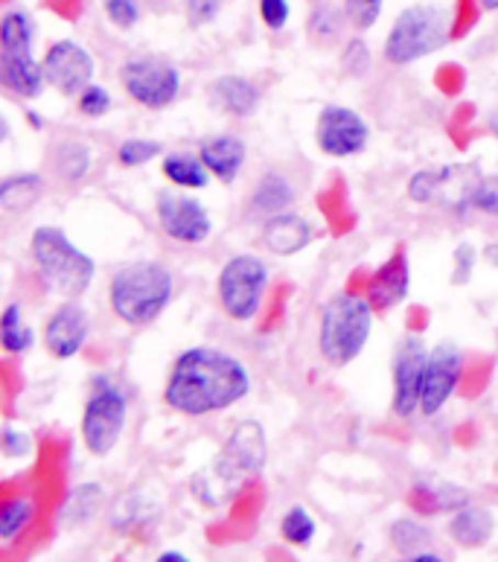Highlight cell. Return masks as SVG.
I'll use <instances>...</instances> for the list:
<instances>
[{
  "instance_id": "cell-1",
  "label": "cell",
  "mask_w": 498,
  "mask_h": 562,
  "mask_svg": "<svg viewBox=\"0 0 498 562\" xmlns=\"http://www.w3.org/2000/svg\"><path fill=\"white\" fill-rule=\"evenodd\" d=\"M251 391V373L237 356L216 347H190L169 370L163 400L186 417L225 412Z\"/></svg>"
},
{
  "instance_id": "cell-2",
  "label": "cell",
  "mask_w": 498,
  "mask_h": 562,
  "mask_svg": "<svg viewBox=\"0 0 498 562\" xmlns=\"http://www.w3.org/2000/svg\"><path fill=\"white\" fill-rule=\"evenodd\" d=\"M265 461H269V443H265V431L260 423H239L222 446L219 458L211 467L195 472L190 487L204 507H222L246 487V481L260 475Z\"/></svg>"
},
{
  "instance_id": "cell-3",
  "label": "cell",
  "mask_w": 498,
  "mask_h": 562,
  "mask_svg": "<svg viewBox=\"0 0 498 562\" xmlns=\"http://www.w3.org/2000/svg\"><path fill=\"white\" fill-rule=\"evenodd\" d=\"M172 289H176V280L167 266L155 260L128 262L111 278V310L120 321H126L128 327H146L167 310L172 301Z\"/></svg>"
},
{
  "instance_id": "cell-4",
  "label": "cell",
  "mask_w": 498,
  "mask_h": 562,
  "mask_svg": "<svg viewBox=\"0 0 498 562\" xmlns=\"http://www.w3.org/2000/svg\"><path fill=\"white\" fill-rule=\"evenodd\" d=\"M371 327L373 306L367 297H359L353 292L336 294L324 306L321 327H318V350L324 361H330L332 368L353 364L367 347Z\"/></svg>"
},
{
  "instance_id": "cell-5",
  "label": "cell",
  "mask_w": 498,
  "mask_h": 562,
  "mask_svg": "<svg viewBox=\"0 0 498 562\" xmlns=\"http://www.w3.org/2000/svg\"><path fill=\"white\" fill-rule=\"evenodd\" d=\"M30 254H33L35 269L44 283L65 297H79L97 274V262L70 243V236L61 227H35Z\"/></svg>"
},
{
  "instance_id": "cell-6",
  "label": "cell",
  "mask_w": 498,
  "mask_h": 562,
  "mask_svg": "<svg viewBox=\"0 0 498 562\" xmlns=\"http://www.w3.org/2000/svg\"><path fill=\"white\" fill-rule=\"evenodd\" d=\"M33 21L26 12H7L0 21V82L24 100L44 91V65L33 56Z\"/></svg>"
},
{
  "instance_id": "cell-7",
  "label": "cell",
  "mask_w": 498,
  "mask_h": 562,
  "mask_svg": "<svg viewBox=\"0 0 498 562\" xmlns=\"http://www.w3.org/2000/svg\"><path fill=\"white\" fill-rule=\"evenodd\" d=\"M449 42V12L431 3L422 7H408L403 15L394 21L385 42V59L391 65H411L417 59H426L438 53Z\"/></svg>"
},
{
  "instance_id": "cell-8",
  "label": "cell",
  "mask_w": 498,
  "mask_h": 562,
  "mask_svg": "<svg viewBox=\"0 0 498 562\" xmlns=\"http://www.w3.org/2000/svg\"><path fill=\"white\" fill-rule=\"evenodd\" d=\"M128 420L126 391L111 376H97L91 382V394L84 403L82 414V440L84 449L97 458L105 454L120 443L123 428Z\"/></svg>"
},
{
  "instance_id": "cell-9",
  "label": "cell",
  "mask_w": 498,
  "mask_h": 562,
  "mask_svg": "<svg viewBox=\"0 0 498 562\" xmlns=\"http://www.w3.org/2000/svg\"><path fill=\"white\" fill-rule=\"evenodd\" d=\"M269 289V266L257 254H237L219 271V303L234 321H251Z\"/></svg>"
},
{
  "instance_id": "cell-10",
  "label": "cell",
  "mask_w": 498,
  "mask_h": 562,
  "mask_svg": "<svg viewBox=\"0 0 498 562\" xmlns=\"http://www.w3.org/2000/svg\"><path fill=\"white\" fill-rule=\"evenodd\" d=\"M478 181H482V172L475 167L420 169L408 181V199L417 204L440 202L455 213H466L473 211V195Z\"/></svg>"
},
{
  "instance_id": "cell-11",
  "label": "cell",
  "mask_w": 498,
  "mask_h": 562,
  "mask_svg": "<svg viewBox=\"0 0 498 562\" xmlns=\"http://www.w3.org/2000/svg\"><path fill=\"white\" fill-rule=\"evenodd\" d=\"M123 88L144 109H167L181 93V74L176 65L158 59V56H137L128 59L120 70Z\"/></svg>"
},
{
  "instance_id": "cell-12",
  "label": "cell",
  "mask_w": 498,
  "mask_h": 562,
  "mask_svg": "<svg viewBox=\"0 0 498 562\" xmlns=\"http://www.w3.org/2000/svg\"><path fill=\"white\" fill-rule=\"evenodd\" d=\"M155 211L163 234L181 245H202L213 234L211 213L193 195L161 190L155 199Z\"/></svg>"
},
{
  "instance_id": "cell-13",
  "label": "cell",
  "mask_w": 498,
  "mask_h": 562,
  "mask_svg": "<svg viewBox=\"0 0 498 562\" xmlns=\"http://www.w3.org/2000/svg\"><path fill=\"white\" fill-rule=\"evenodd\" d=\"M429 364V350L420 336H406L394 352V412L399 417H411L420 412L422 376Z\"/></svg>"
},
{
  "instance_id": "cell-14",
  "label": "cell",
  "mask_w": 498,
  "mask_h": 562,
  "mask_svg": "<svg viewBox=\"0 0 498 562\" xmlns=\"http://www.w3.org/2000/svg\"><path fill=\"white\" fill-rule=\"evenodd\" d=\"M371 126L359 111L344 105H327L318 117V146L330 158H353L367 149Z\"/></svg>"
},
{
  "instance_id": "cell-15",
  "label": "cell",
  "mask_w": 498,
  "mask_h": 562,
  "mask_svg": "<svg viewBox=\"0 0 498 562\" xmlns=\"http://www.w3.org/2000/svg\"><path fill=\"white\" fill-rule=\"evenodd\" d=\"M42 65L47 85L61 97H82L84 88L93 85V56L77 42H56Z\"/></svg>"
},
{
  "instance_id": "cell-16",
  "label": "cell",
  "mask_w": 498,
  "mask_h": 562,
  "mask_svg": "<svg viewBox=\"0 0 498 562\" xmlns=\"http://www.w3.org/2000/svg\"><path fill=\"white\" fill-rule=\"evenodd\" d=\"M461 373H464V352L455 345H438L434 350H429V364H426V376H422L420 414L434 417L443 412V405L455 394Z\"/></svg>"
},
{
  "instance_id": "cell-17",
  "label": "cell",
  "mask_w": 498,
  "mask_h": 562,
  "mask_svg": "<svg viewBox=\"0 0 498 562\" xmlns=\"http://www.w3.org/2000/svg\"><path fill=\"white\" fill-rule=\"evenodd\" d=\"M88 333H91V315H88L82 303L70 297L47 321L44 345H47L53 359H73L88 341Z\"/></svg>"
},
{
  "instance_id": "cell-18",
  "label": "cell",
  "mask_w": 498,
  "mask_h": 562,
  "mask_svg": "<svg viewBox=\"0 0 498 562\" xmlns=\"http://www.w3.org/2000/svg\"><path fill=\"white\" fill-rule=\"evenodd\" d=\"M309 243H313V225L295 211L265 218V225H262V248L278 257L301 254Z\"/></svg>"
},
{
  "instance_id": "cell-19",
  "label": "cell",
  "mask_w": 498,
  "mask_h": 562,
  "mask_svg": "<svg viewBox=\"0 0 498 562\" xmlns=\"http://www.w3.org/2000/svg\"><path fill=\"white\" fill-rule=\"evenodd\" d=\"M408 285H411V271H408L406 254H394L367 285V301L373 312H391L397 303L406 301Z\"/></svg>"
},
{
  "instance_id": "cell-20",
  "label": "cell",
  "mask_w": 498,
  "mask_h": 562,
  "mask_svg": "<svg viewBox=\"0 0 498 562\" xmlns=\"http://www.w3.org/2000/svg\"><path fill=\"white\" fill-rule=\"evenodd\" d=\"M204 167L211 169L213 178H219L225 184L237 181L242 167H246V143L234 135H216L199 146Z\"/></svg>"
},
{
  "instance_id": "cell-21",
  "label": "cell",
  "mask_w": 498,
  "mask_h": 562,
  "mask_svg": "<svg viewBox=\"0 0 498 562\" xmlns=\"http://www.w3.org/2000/svg\"><path fill=\"white\" fill-rule=\"evenodd\" d=\"M213 97L234 117H251L253 111L260 109V88L246 76H219L213 82Z\"/></svg>"
},
{
  "instance_id": "cell-22",
  "label": "cell",
  "mask_w": 498,
  "mask_h": 562,
  "mask_svg": "<svg viewBox=\"0 0 498 562\" xmlns=\"http://www.w3.org/2000/svg\"><path fill=\"white\" fill-rule=\"evenodd\" d=\"M493 530H496L493 513L484 507H473V504H464L449 521V537L464 548H482L493 537Z\"/></svg>"
},
{
  "instance_id": "cell-23",
  "label": "cell",
  "mask_w": 498,
  "mask_h": 562,
  "mask_svg": "<svg viewBox=\"0 0 498 562\" xmlns=\"http://www.w3.org/2000/svg\"><path fill=\"white\" fill-rule=\"evenodd\" d=\"M292 202H295L292 184L283 176H278V172H269V176L260 178V184L253 187L251 211L253 216L274 218L280 213H286L292 207Z\"/></svg>"
},
{
  "instance_id": "cell-24",
  "label": "cell",
  "mask_w": 498,
  "mask_h": 562,
  "mask_svg": "<svg viewBox=\"0 0 498 562\" xmlns=\"http://www.w3.org/2000/svg\"><path fill=\"white\" fill-rule=\"evenodd\" d=\"M44 193V178L38 172H21V176L3 178L0 184V207L7 213L30 211Z\"/></svg>"
},
{
  "instance_id": "cell-25",
  "label": "cell",
  "mask_w": 498,
  "mask_h": 562,
  "mask_svg": "<svg viewBox=\"0 0 498 562\" xmlns=\"http://www.w3.org/2000/svg\"><path fill=\"white\" fill-rule=\"evenodd\" d=\"M163 176L181 190H204L211 184V169L204 167L202 155L190 151H172L163 158Z\"/></svg>"
},
{
  "instance_id": "cell-26",
  "label": "cell",
  "mask_w": 498,
  "mask_h": 562,
  "mask_svg": "<svg viewBox=\"0 0 498 562\" xmlns=\"http://www.w3.org/2000/svg\"><path fill=\"white\" fill-rule=\"evenodd\" d=\"M0 345L9 356H18V352H26L33 347V329L24 324L21 303H9L0 315Z\"/></svg>"
},
{
  "instance_id": "cell-27",
  "label": "cell",
  "mask_w": 498,
  "mask_h": 562,
  "mask_svg": "<svg viewBox=\"0 0 498 562\" xmlns=\"http://www.w3.org/2000/svg\"><path fill=\"white\" fill-rule=\"evenodd\" d=\"M102 502H105V493H102L100 484H82L68 495V502L61 507V519H65V525H82L100 513Z\"/></svg>"
},
{
  "instance_id": "cell-28",
  "label": "cell",
  "mask_w": 498,
  "mask_h": 562,
  "mask_svg": "<svg viewBox=\"0 0 498 562\" xmlns=\"http://www.w3.org/2000/svg\"><path fill=\"white\" fill-rule=\"evenodd\" d=\"M91 149L84 146V143H61L59 149H56V158H53V167L59 172L65 181L70 184H77L82 181L88 172H91Z\"/></svg>"
},
{
  "instance_id": "cell-29",
  "label": "cell",
  "mask_w": 498,
  "mask_h": 562,
  "mask_svg": "<svg viewBox=\"0 0 498 562\" xmlns=\"http://www.w3.org/2000/svg\"><path fill=\"white\" fill-rule=\"evenodd\" d=\"M280 533H283V539H286L288 546L306 548L315 539V533H318V525H315L313 513L297 504V507H292V510L283 516V521H280Z\"/></svg>"
},
{
  "instance_id": "cell-30",
  "label": "cell",
  "mask_w": 498,
  "mask_h": 562,
  "mask_svg": "<svg viewBox=\"0 0 498 562\" xmlns=\"http://www.w3.org/2000/svg\"><path fill=\"white\" fill-rule=\"evenodd\" d=\"M35 504L30 498H9L0 510V539L3 542H12V539L21 533V530L33 521Z\"/></svg>"
},
{
  "instance_id": "cell-31",
  "label": "cell",
  "mask_w": 498,
  "mask_h": 562,
  "mask_svg": "<svg viewBox=\"0 0 498 562\" xmlns=\"http://www.w3.org/2000/svg\"><path fill=\"white\" fill-rule=\"evenodd\" d=\"M163 151V146L158 140H146V137H132V140H123L117 149V160L123 167H144L149 160H155Z\"/></svg>"
},
{
  "instance_id": "cell-32",
  "label": "cell",
  "mask_w": 498,
  "mask_h": 562,
  "mask_svg": "<svg viewBox=\"0 0 498 562\" xmlns=\"http://www.w3.org/2000/svg\"><path fill=\"white\" fill-rule=\"evenodd\" d=\"M391 537H394V546L399 551H406V554H417L422 548L429 546L431 533L422 528L420 521L415 519H399L394 528H391Z\"/></svg>"
},
{
  "instance_id": "cell-33",
  "label": "cell",
  "mask_w": 498,
  "mask_h": 562,
  "mask_svg": "<svg viewBox=\"0 0 498 562\" xmlns=\"http://www.w3.org/2000/svg\"><path fill=\"white\" fill-rule=\"evenodd\" d=\"M385 0H344V12L355 30H371L382 15Z\"/></svg>"
},
{
  "instance_id": "cell-34",
  "label": "cell",
  "mask_w": 498,
  "mask_h": 562,
  "mask_svg": "<svg viewBox=\"0 0 498 562\" xmlns=\"http://www.w3.org/2000/svg\"><path fill=\"white\" fill-rule=\"evenodd\" d=\"M79 111H82L84 117H105L111 111V93L102 88V85H91V88H84L82 97H79Z\"/></svg>"
},
{
  "instance_id": "cell-35",
  "label": "cell",
  "mask_w": 498,
  "mask_h": 562,
  "mask_svg": "<svg viewBox=\"0 0 498 562\" xmlns=\"http://www.w3.org/2000/svg\"><path fill=\"white\" fill-rule=\"evenodd\" d=\"M473 211H482L487 216L498 218V172L496 176H482L473 195Z\"/></svg>"
},
{
  "instance_id": "cell-36",
  "label": "cell",
  "mask_w": 498,
  "mask_h": 562,
  "mask_svg": "<svg viewBox=\"0 0 498 562\" xmlns=\"http://www.w3.org/2000/svg\"><path fill=\"white\" fill-rule=\"evenodd\" d=\"M105 15L120 30H132L140 18V7H137V0H105Z\"/></svg>"
},
{
  "instance_id": "cell-37",
  "label": "cell",
  "mask_w": 498,
  "mask_h": 562,
  "mask_svg": "<svg viewBox=\"0 0 498 562\" xmlns=\"http://www.w3.org/2000/svg\"><path fill=\"white\" fill-rule=\"evenodd\" d=\"M0 440H3V454L7 458H26V454L33 452V437L26 435L24 428L7 426Z\"/></svg>"
},
{
  "instance_id": "cell-38",
  "label": "cell",
  "mask_w": 498,
  "mask_h": 562,
  "mask_svg": "<svg viewBox=\"0 0 498 562\" xmlns=\"http://www.w3.org/2000/svg\"><path fill=\"white\" fill-rule=\"evenodd\" d=\"M344 70L350 76H364L367 74V68H371V53H367V47H364V42H350L347 44V50H344Z\"/></svg>"
},
{
  "instance_id": "cell-39",
  "label": "cell",
  "mask_w": 498,
  "mask_h": 562,
  "mask_svg": "<svg viewBox=\"0 0 498 562\" xmlns=\"http://www.w3.org/2000/svg\"><path fill=\"white\" fill-rule=\"evenodd\" d=\"M260 15L269 30H283L288 24L292 9H288V0H260Z\"/></svg>"
},
{
  "instance_id": "cell-40",
  "label": "cell",
  "mask_w": 498,
  "mask_h": 562,
  "mask_svg": "<svg viewBox=\"0 0 498 562\" xmlns=\"http://www.w3.org/2000/svg\"><path fill=\"white\" fill-rule=\"evenodd\" d=\"M475 269V248L469 243L457 245L455 248V271H452V283L464 285L466 280L473 278Z\"/></svg>"
},
{
  "instance_id": "cell-41",
  "label": "cell",
  "mask_w": 498,
  "mask_h": 562,
  "mask_svg": "<svg viewBox=\"0 0 498 562\" xmlns=\"http://www.w3.org/2000/svg\"><path fill=\"white\" fill-rule=\"evenodd\" d=\"M225 0H186V12H190V21L195 26L207 24L213 18L219 15V9Z\"/></svg>"
},
{
  "instance_id": "cell-42",
  "label": "cell",
  "mask_w": 498,
  "mask_h": 562,
  "mask_svg": "<svg viewBox=\"0 0 498 562\" xmlns=\"http://www.w3.org/2000/svg\"><path fill=\"white\" fill-rule=\"evenodd\" d=\"M399 562H443V557L431 554V551H417V554H408L406 560Z\"/></svg>"
},
{
  "instance_id": "cell-43",
  "label": "cell",
  "mask_w": 498,
  "mask_h": 562,
  "mask_svg": "<svg viewBox=\"0 0 498 562\" xmlns=\"http://www.w3.org/2000/svg\"><path fill=\"white\" fill-rule=\"evenodd\" d=\"M155 562H193V560H190L186 554H181V551H163V554L158 557Z\"/></svg>"
},
{
  "instance_id": "cell-44",
  "label": "cell",
  "mask_w": 498,
  "mask_h": 562,
  "mask_svg": "<svg viewBox=\"0 0 498 562\" xmlns=\"http://www.w3.org/2000/svg\"><path fill=\"white\" fill-rule=\"evenodd\" d=\"M484 257H487V262H490V266H496L498 269V243L487 245V248H484Z\"/></svg>"
},
{
  "instance_id": "cell-45",
  "label": "cell",
  "mask_w": 498,
  "mask_h": 562,
  "mask_svg": "<svg viewBox=\"0 0 498 562\" xmlns=\"http://www.w3.org/2000/svg\"><path fill=\"white\" fill-rule=\"evenodd\" d=\"M490 132H493V137L498 140V114H493L490 117Z\"/></svg>"
},
{
  "instance_id": "cell-46",
  "label": "cell",
  "mask_w": 498,
  "mask_h": 562,
  "mask_svg": "<svg viewBox=\"0 0 498 562\" xmlns=\"http://www.w3.org/2000/svg\"><path fill=\"white\" fill-rule=\"evenodd\" d=\"M484 9H498V0H478Z\"/></svg>"
}]
</instances>
